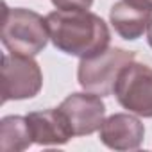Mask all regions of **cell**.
<instances>
[{
  "mask_svg": "<svg viewBox=\"0 0 152 152\" xmlns=\"http://www.w3.org/2000/svg\"><path fill=\"white\" fill-rule=\"evenodd\" d=\"M45 18L52 45L66 56L84 59L109 47L107 23L88 9H56Z\"/></svg>",
  "mask_w": 152,
  "mask_h": 152,
  "instance_id": "obj_1",
  "label": "cell"
},
{
  "mask_svg": "<svg viewBox=\"0 0 152 152\" xmlns=\"http://www.w3.org/2000/svg\"><path fill=\"white\" fill-rule=\"evenodd\" d=\"M2 45L11 54L38 56L48 43L50 34L47 18L25 7L4 6L2 18Z\"/></svg>",
  "mask_w": 152,
  "mask_h": 152,
  "instance_id": "obj_2",
  "label": "cell"
},
{
  "mask_svg": "<svg viewBox=\"0 0 152 152\" xmlns=\"http://www.w3.org/2000/svg\"><path fill=\"white\" fill-rule=\"evenodd\" d=\"M136 54L118 47H107L106 50L84 57L77 68V81L84 91L107 97L113 93L118 73L125 64L134 61Z\"/></svg>",
  "mask_w": 152,
  "mask_h": 152,
  "instance_id": "obj_3",
  "label": "cell"
},
{
  "mask_svg": "<svg viewBox=\"0 0 152 152\" xmlns=\"http://www.w3.org/2000/svg\"><path fill=\"white\" fill-rule=\"evenodd\" d=\"M43 72L32 56L4 54L2 57V102L32 99L41 91Z\"/></svg>",
  "mask_w": 152,
  "mask_h": 152,
  "instance_id": "obj_4",
  "label": "cell"
},
{
  "mask_svg": "<svg viewBox=\"0 0 152 152\" xmlns=\"http://www.w3.org/2000/svg\"><path fill=\"white\" fill-rule=\"evenodd\" d=\"M113 93L129 113L152 118V68L131 61L118 73Z\"/></svg>",
  "mask_w": 152,
  "mask_h": 152,
  "instance_id": "obj_5",
  "label": "cell"
},
{
  "mask_svg": "<svg viewBox=\"0 0 152 152\" xmlns=\"http://www.w3.org/2000/svg\"><path fill=\"white\" fill-rule=\"evenodd\" d=\"M59 109L66 116L73 136H90L97 132L106 120V104L102 97L90 91L68 95L59 104Z\"/></svg>",
  "mask_w": 152,
  "mask_h": 152,
  "instance_id": "obj_6",
  "label": "cell"
},
{
  "mask_svg": "<svg viewBox=\"0 0 152 152\" xmlns=\"http://www.w3.org/2000/svg\"><path fill=\"white\" fill-rule=\"evenodd\" d=\"M100 141L113 150H136L143 143L145 127L134 113H115L99 129Z\"/></svg>",
  "mask_w": 152,
  "mask_h": 152,
  "instance_id": "obj_7",
  "label": "cell"
},
{
  "mask_svg": "<svg viewBox=\"0 0 152 152\" xmlns=\"http://www.w3.org/2000/svg\"><path fill=\"white\" fill-rule=\"evenodd\" d=\"M27 120L36 145H64L73 138V131L59 107L32 111Z\"/></svg>",
  "mask_w": 152,
  "mask_h": 152,
  "instance_id": "obj_8",
  "label": "cell"
},
{
  "mask_svg": "<svg viewBox=\"0 0 152 152\" xmlns=\"http://www.w3.org/2000/svg\"><path fill=\"white\" fill-rule=\"evenodd\" d=\"M109 22L120 38L134 41L147 32L152 22V11L138 7L127 0H118L109 11Z\"/></svg>",
  "mask_w": 152,
  "mask_h": 152,
  "instance_id": "obj_9",
  "label": "cell"
},
{
  "mask_svg": "<svg viewBox=\"0 0 152 152\" xmlns=\"http://www.w3.org/2000/svg\"><path fill=\"white\" fill-rule=\"evenodd\" d=\"M34 143L27 116L9 115L0 120V150L22 152Z\"/></svg>",
  "mask_w": 152,
  "mask_h": 152,
  "instance_id": "obj_10",
  "label": "cell"
},
{
  "mask_svg": "<svg viewBox=\"0 0 152 152\" xmlns=\"http://www.w3.org/2000/svg\"><path fill=\"white\" fill-rule=\"evenodd\" d=\"M57 9H90L93 0H50Z\"/></svg>",
  "mask_w": 152,
  "mask_h": 152,
  "instance_id": "obj_11",
  "label": "cell"
},
{
  "mask_svg": "<svg viewBox=\"0 0 152 152\" xmlns=\"http://www.w3.org/2000/svg\"><path fill=\"white\" fill-rule=\"evenodd\" d=\"M127 2L138 6V7H143V9H150L152 11V0H127Z\"/></svg>",
  "mask_w": 152,
  "mask_h": 152,
  "instance_id": "obj_12",
  "label": "cell"
},
{
  "mask_svg": "<svg viewBox=\"0 0 152 152\" xmlns=\"http://www.w3.org/2000/svg\"><path fill=\"white\" fill-rule=\"evenodd\" d=\"M147 41H148V45H150V48H152V22H150V25H148V29H147Z\"/></svg>",
  "mask_w": 152,
  "mask_h": 152,
  "instance_id": "obj_13",
  "label": "cell"
}]
</instances>
